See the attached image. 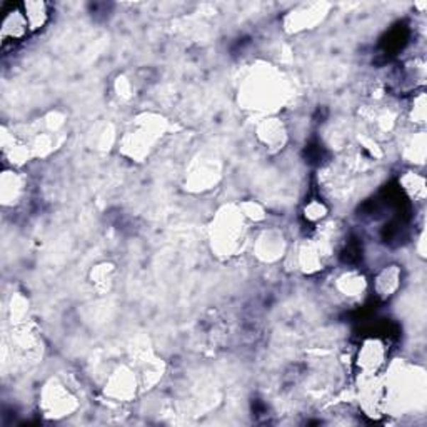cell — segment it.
Returning <instances> with one entry per match:
<instances>
[{"label":"cell","instance_id":"1","mask_svg":"<svg viewBox=\"0 0 427 427\" xmlns=\"http://www.w3.org/2000/svg\"><path fill=\"white\" fill-rule=\"evenodd\" d=\"M40 406L45 417L59 419V417L69 416L77 404H75V399L67 389L60 386L59 382H50L42 392Z\"/></svg>","mask_w":427,"mask_h":427},{"label":"cell","instance_id":"2","mask_svg":"<svg viewBox=\"0 0 427 427\" xmlns=\"http://www.w3.org/2000/svg\"><path fill=\"white\" fill-rule=\"evenodd\" d=\"M6 13V18L2 22V30H0V40H2V47H13L18 42L25 40L29 37L30 27L27 22L25 13H23L22 4H16V6H8Z\"/></svg>","mask_w":427,"mask_h":427},{"label":"cell","instance_id":"3","mask_svg":"<svg viewBox=\"0 0 427 427\" xmlns=\"http://www.w3.org/2000/svg\"><path fill=\"white\" fill-rule=\"evenodd\" d=\"M386 363V346L379 339L365 341L358 355V365L363 375H375Z\"/></svg>","mask_w":427,"mask_h":427},{"label":"cell","instance_id":"4","mask_svg":"<svg viewBox=\"0 0 427 427\" xmlns=\"http://www.w3.org/2000/svg\"><path fill=\"white\" fill-rule=\"evenodd\" d=\"M106 392L110 397L117 399V401H127L135 394V379L130 372H124L119 370L115 372L114 377L110 379L109 386L106 387Z\"/></svg>","mask_w":427,"mask_h":427},{"label":"cell","instance_id":"5","mask_svg":"<svg viewBox=\"0 0 427 427\" xmlns=\"http://www.w3.org/2000/svg\"><path fill=\"white\" fill-rule=\"evenodd\" d=\"M23 13H25L27 22H29L30 32L44 29V25L49 22L50 17V7L45 2H22Z\"/></svg>","mask_w":427,"mask_h":427},{"label":"cell","instance_id":"6","mask_svg":"<svg viewBox=\"0 0 427 427\" xmlns=\"http://www.w3.org/2000/svg\"><path fill=\"white\" fill-rule=\"evenodd\" d=\"M399 279H401V271H399L397 266L386 267V269L379 272L377 278L374 280L375 292H377V295H381V297H389V295H392L397 290Z\"/></svg>","mask_w":427,"mask_h":427},{"label":"cell","instance_id":"7","mask_svg":"<svg viewBox=\"0 0 427 427\" xmlns=\"http://www.w3.org/2000/svg\"><path fill=\"white\" fill-rule=\"evenodd\" d=\"M336 285H337V290H339L342 295L353 299L364 292L365 280L363 275L359 274V272L349 271V272H344V274H341L339 278H337Z\"/></svg>","mask_w":427,"mask_h":427},{"label":"cell","instance_id":"8","mask_svg":"<svg viewBox=\"0 0 427 427\" xmlns=\"http://www.w3.org/2000/svg\"><path fill=\"white\" fill-rule=\"evenodd\" d=\"M22 179L17 172L6 171L2 176V203L6 205H13L22 194Z\"/></svg>","mask_w":427,"mask_h":427},{"label":"cell","instance_id":"9","mask_svg":"<svg viewBox=\"0 0 427 427\" xmlns=\"http://www.w3.org/2000/svg\"><path fill=\"white\" fill-rule=\"evenodd\" d=\"M299 261L304 271L312 272L317 271L319 266L322 264V254L314 244H304L299 251Z\"/></svg>","mask_w":427,"mask_h":427},{"label":"cell","instance_id":"10","mask_svg":"<svg viewBox=\"0 0 427 427\" xmlns=\"http://www.w3.org/2000/svg\"><path fill=\"white\" fill-rule=\"evenodd\" d=\"M324 215H326V205L322 203H319V200H314L306 207V217L309 220H312V222H317V220H321Z\"/></svg>","mask_w":427,"mask_h":427}]
</instances>
